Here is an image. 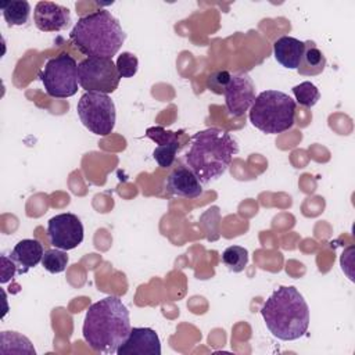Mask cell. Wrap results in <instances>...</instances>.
Wrapping results in <instances>:
<instances>
[{
	"mask_svg": "<svg viewBox=\"0 0 355 355\" xmlns=\"http://www.w3.org/2000/svg\"><path fill=\"white\" fill-rule=\"evenodd\" d=\"M118 355H161V341L150 327L130 329L125 341L116 349Z\"/></svg>",
	"mask_w": 355,
	"mask_h": 355,
	"instance_id": "obj_12",
	"label": "cell"
},
{
	"mask_svg": "<svg viewBox=\"0 0 355 355\" xmlns=\"http://www.w3.org/2000/svg\"><path fill=\"white\" fill-rule=\"evenodd\" d=\"M305 50V42L293 36H282L273 43V55L279 64L288 69H297Z\"/></svg>",
	"mask_w": 355,
	"mask_h": 355,
	"instance_id": "obj_16",
	"label": "cell"
},
{
	"mask_svg": "<svg viewBox=\"0 0 355 355\" xmlns=\"http://www.w3.org/2000/svg\"><path fill=\"white\" fill-rule=\"evenodd\" d=\"M40 80L50 97L67 98L76 94L79 80L75 58L67 53L50 58L40 72Z\"/></svg>",
	"mask_w": 355,
	"mask_h": 355,
	"instance_id": "obj_7",
	"label": "cell"
},
{
	"mask_svg": "<svg viewBox=\"0 0 355 355\" xmlns=\"http://www.w3.org/2000/svg\"><path fill=\"white\" fill-rule=\"evenodd\" d=\"M0 8L3 11V17H4L6 22L10 26L25 25L31 15V4L25 0L1 3Z\"/></svg>",
	"mask_w": 355,
	"mask_h": 355,
	"instance_id": "obj_18",
	"label": "cell"
},
{
	"mask_svg": "<svg viewBox=\"0 0 355 355\" xmlns=\"http://www.w3.org/2000/svg\"><path fill=\"white\" fill-rule=\"evenodd\" d=\"M69 39L87 57L112 58L122 47L126 33L110 11L100 8L80 17Z\"/></svg>",
	"mask_w": 355,
	"mask_h": 355,
	"instance_id": "obj_4",
	"label": "cell"
},
{
	"mask_svg": "<svg viewBox=\"0 0 355 355\" xmlns=\"http://www.w3.org/2000/svg\"><path fill=\"white\" fill-rule=\"evenodd\" d=\"M119 73L112 58L87 57L78 64V80L86 92L114 93L119 85Z\"/></svg>",
	"mask_w": 355,
	"mask_h": 355,
	"instance_id": "obj_8",
	"label": "cell"
},
{
	"mask_svg": "<svg viewBox=\"0 0 355 355\" xmlns=\"http://www.w3.org/2000/svg\"><path fill=\"white\" fill-rule=\"evenodd\" d=\"M225 104L230 116H241L255 100V85L247 72L233 73L225 90Z\"/></svg>",
	"mask_w": 355,
	"mask_h": 355,
	"instance_id": "obj_10",
	"label": "cell"
},
{
	"mask_svg": "<svg viewBox=\"0 0 355 355\" xmlns=\"http://www.w3.org/2000/svg\"><path fill=\"white\" fill-rule=\"evenodd\" d=\"M33 21L42 32H60L71 22V12L67 7L54 1H39L35 6Z\"/></svg>",
	"mask_w": 355,
	"mask_h": 355,
	"instance_id": "obj_13",
	"label": "cell"
},
{
	"mask_svg": "<svg viewBox=\"0 0 355 355\" xmlns=\"http://www.w3.org/2000/svg\"><path fill=\"white\" fill-rule=\"evenodd\" d=\"M43 254V245L37 240L24 239L14 245L10 258L17 265L18 275H22L26 273L31 268H35L39 262H42Z\"/></svg>",
	"mask_w": 355,
	"mask_h": 355,
	"instance_id": "obj_15",
	"label": "cell"
},
{
	"mask_svg": "<svg viewBox=\"0 0 355 355\" xmlns=\"http://www.w3.org/2000/svg\"><path fill=\"white\" fill-rule=\"evenodd\" d=\"M129 311L116 295L105 297L89 306L82 334L93 351L114 354L130 331Z\"/></svg>",
	"mask_w": 355,
	"mask_h": 355,
	"instance_id": "obj_1",
	"label": "cell"
},
{
	"mask_svg": "<svg viewBox=\"0 0 355 355\" xmlns=\"http://www.w3.org/2000/svg\"><path fill=\"white\" fill-rule=\"evenodd\" d=\"M183 130H166L162 126H151L146 130V136L151 139L157 147L153 151V158L161 168H169L176 159V154L182 148L180 136Z\"/></svg>",
	"mask_w": 355,
	"mask_h": 355,
	"instance_id": "obj_11",
	"label": "cell"
},
{
	"mask_svg": "<svg viewBox=\"0 0 355 355\" xmlns=\"http://www.w3.org/2000/svg\"><path fill=\"white\" fill-rule=\"evenodd\" d=\"M165 189L169 194L183 198H197L202 194V183L186 165L175 166L166 176Z\"/></svg>",
	"mask_w": 355,
	"mask_h": 355,
	"instance_id": "obj_14",
	"label": "cell"
},
{
	"mask_svg": "<svg viewBox=\"0 0 355 355\" xmlns=\"http://www.w3.org/2000/svg\"><path fill=\"white\" fill-rule=\"evenodd\" d=\"M76 111L80 122L92 133L107 136L114 130L116 111L108 94L96 92L83 93L78 101Z\"/></svg>",
	"mask_w": 355,
	"mask_h": 355,
	"instance_id": "obj_6",
	"label": "cell"
},
{
	"mask_svg": "<svg viewBox=\"0 0 355 355\" xmlns=\"http://www.w3.org/2000/svg\"><path fill=\"white\" fill-rule=\"evenodd\" d=\"M237 153L239 144L229 132L207 128L191 137L184 162L202 184H208L226 172Z\"/></svg>",
	"mask_w": 355,
	"mask_h": 355,
	"instance_id": "obj_2",
	"label": "cell"
},
{
	"mask_svg": "<svg viewBox=\"0 0 355 355\" xmlns=\"http://www.w3.org/2000/svg\"><path fill=\"white\" fill-rule=\"evenodd\" d=\"M230 78H232V73L229 71H225V69L214 71L207 78V83H205L207 89L215 94H225V90L230 82Z\"/></svg>",
	"mask_w": 355,
	"mask_h": 355,
	"instance_id": "obj_23",
	"label": "cell"
},
{
	"mask_svg": "<svg viewBox=\"0 0 355 355\" xmlns=\"http://www.w3.org/2000/svg\"><path fill=\"white\" fill-rule=\"evenodd\" d=\"M118 73L121 78H132L136 75L139 68V60L135 54L129 51H123L121 55H118V60L115 62Z\"/></svg>",
	"mask_w": 355,
	"mask_h": 355,
	"instance_id": "obj_22",
	"label": "cell"
},
{
	"mask_svg": "<svg viewBox=\"0 0 355 355\" xmlns=\"http://www.w3.org/2000/svg\"><path fill=\"white\" fill-rule=\"evenodd\" d=\"M295 101L284 92L263 90L250 108V122L263 133H283L295 122Z\"/></svg>",
	"mask_w": 355,
	"mask_h": 355,
	"instance_id": "obj_5",
	"label": "cell"
},
{
	"mask_svg": "<svg viewBox=\"0 0 355 355\" xmlns=\"http://www.w3.org/2000/svg\"><path fill=\"white\" fill-rule=\"evenodd\" d=\"M326 57L322 53V50L315 44V42L306 40L305 42V50L301 58V62L297 68L300 75L304 76H316L323 72L326 67Z\"/></svg>",
	"mask_w": 355,
	"mask_h": 355,
	"instance_id": "obj_17",
	"label": "cell"
},
{
	"mask_svg": "<svg viewBox=\"0 0 355 355\" xmlns=\"http://www.w3.org/2000/svg\"><path fill=\"white\" fill-rule=\"evenodd\" d=\"M68 263V255L64 250L51 248L46 250L42 258V266L50 273H61L65 270Z\"/></svg>",
	"mask_w": 355,
	"mask_h": 355,
	"instance_id": "obj_21",
	"label": "cell"
},
{
	"mask_svg": "<svg viewBox=\"0 0 355 355\" xmlns=\"http://www.w3.org/2000/svg\"><path fill=\"white\" fill-rule=\"evenodd\" d=\"M293 93H294V97H295L297 103L306 107V108L313 107L320 98L319 89L309 80L301 82L300 85L294 86Z\"/></svg>",
	"mask_w": 355,
	"mask_h": 355,
	"instance_id": "obj_20",
	"label": "cell"
},
{
	"mask_svg": "<svg viewBox=\"0 0 355 355\" xmlns=\"http://www.w3.org/2000/svg\"><path fill=\"white\" fill-rule=\"evenodd\" d=\"M222 262L232 272H241L248 263V251L240 245H230L222 254Z\"/></svg>",
	"mask_w": 355,
	"mask_h": 355,
	"instance_id": "obj_19",
	"label": "cell"
},
{
	"mask_svg": "<svg viewBox=\"0 0 355 355\" xmlns=\"http://www.w3.org/2000/svg\"><path fill=\"white\" fill-rule=\"evenodd\" d=\"M83 225L80 219L71 212L58 214L50 218L47 223V236L54 248L69 251L83 241Z\"/></svg>",
	"mask_w": 355,
	"mask_h": 355,
	"instance_id": "obj_9",
	"label": "cell"
},
{
	"mask_svg": "<svg viewBox=\"0 0 355 355\" xmlns=\"http://www.w3.org/2000/svg\"><path fill=\"white\" fill-rule=\"evenodd\" d=\"M268 330L283 341L302 337L309 326V308L294 286L277 287L261 308Z\"/></svg>",
	"mask_w": 355,
	"mask_h": 355,
	"instance_id": "obj_3",
	"label": "cell"
}]
</instances>
